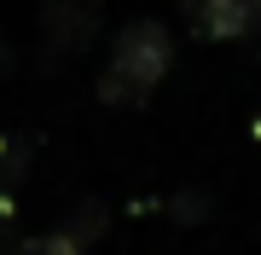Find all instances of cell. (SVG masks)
Segmentation results:
<instances>
[{
  "instance_id": "obj_4",
  "label": "cell",
  "mask_w": 261,
  "mask_h": 255,
  "mask_svg": "<svg viewBox=\"0 0 261 255\" xmlns=\"http://www.w3.org/2000/svg\"><path fill=\"white\" fill-rule=\"evenodd\" d=\"M64 232L82 238V244H99V232H105V209H99V203H82V209L64 220Z\"/></svg>"
},
{
  "instance_id": "obj_3",
  "label": "cell",
  "mask_w": 261,
  "mask_h": 255,
  "mask_svg": "<svg viewBox=\"0 0 261 255\" xmlns=\"http://www.w3.org/2000/svg\"><path fill=\"white\" fill-rule=\"evenodd\" d=\"M18 255H87V244H82V238H70L64 226H58V232H47V238H29Z\"/></svg>"
},
{
  "instance_id": "obj_1",
  "label": "cell",
  "mask_w": 261,
  "mask_h": 255,
  "mask_svg": "<svg viewBox=\"0 0 261 255\" xmlns=\"http://www.w3.org/2000/svg\"><path fill=\"white\" fill-rule=\"evenodd\" d=\"M168 58H174V35H168L163 23H151V18L128 23L116 35V47H111L105 76H99V99L105 104H145L151 87L163 81Z\"/></svg>"
},
{
  "instance_id": "obj_2",
  "label": "cell",
  "mask_w": 261,
  "mask_h": 255,
  "mask_svg": "<svg viewBox=\"0 0 261 255\" xmlns=\"http://www.w3.org/2000/svg\"><path fill=\"white\" fill-rule=\"evenodd\" d=\"M186 18L203 41H244L261 29V0H186Z\"/></svg>"
}]
</instances>
